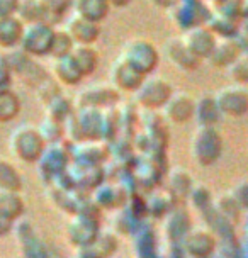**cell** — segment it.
Returning <instances> with one entry per match:
<instances>
[{"label": "cell", "mask_w": 248, "mask_h": 258, "mask_svg": "<svg viewBox=\"0 0 248 258\" xmlns=\"http://www.w3.org/2000/svg\"><path fill=\"white\" fill-rule=\"evenodd\" d=\"M191 151L199 165H213L221 156L223 138L213 126H199L191 140Z\"/></svg>", "instance_id": "1"}, {"label": "cell", "mask_w": 248, "mask_h": 258, "mask_svg": "<svg viewBox=\"0 0 248 258\" xmlns=\"http://www.w3.org/2000/svg\"><path fill=\"white\" fill-rule=\"evenodd\" d=\"M46 141L41 136L39 129L33 126H21L11 136V151L22 161L33 163L43 156Z\"/></svg>", "instance_id": "2"}, {"label": "cell", "mask_w": 248, "mask_h": 258, "mask_svg": "<svg viewBox=\"0 0 248 258\" xmlns=\"http://www.w3.org/2000/svg\"><path fill=\"white\" fill-rule=\"evenodd\" d=\"M121 58L126 63H130L135 70L143 73L145 77L153 72L160 61L158 49L155 48L153 43H150L146 39L130 41V43L124 46Z\"/></svg>", "instance_id": "3"}, {"label": "cell", "mask_w": 248, "mask_h": 258, "mask_svg": "<svg viewBox=\"0 0 248 258\" xmlns=\"http://www.w3.org/2000/svg\"><path fill=\"white\" fill-rule=\"evenodd\" d=\"M54 38V27L46 22L26 26L22 34L21 48L27 56H44L51 53V44Z\"/></svg>", "instance_id": "4"}, {"label": "cell", "mask_w": 248, "mask_h": 258, "mask_svg": "<svg viewBox=\"0 0 248 258\" xmlns=\"http://www.w3.org/2000/svg\"><path fill=\"white\" fill-rule=\"evenodd\" d=\"M173 95V89L165 78L151 77L145 78L140 89L136 90V102L141 107L153 110V109H163V105L168 102V99Z\"/></svg>", "instance_id": "5"}, {"label": "cell", "mask_w": 248, "mask_h": 258, "mask_svg": "<svg viewBox=\"0 0 248 258\" xmlns=\"http://www.w3.org/2000/svg\"><path fill=\"white\" fill-rule=\"evenodd\" d=\"M68 129L77 131V135L73 136L79 143L84 141H97L104 129V119L99 109H90V107H82L79 114H72L68 119Z\"/></svg>", "instance_id": "6"}, {"label": "cell", "mask_w": 248, "mask_h": 258, "mask_svg": "<svg viewBox=\"0 0 248 258\" xmlns=\"http://www.w3.org/2000/svg\"><path fill=\"white\" fill-rule=\"evenodd\" d=\"M182 41L197 59H204L211 56L216 43H218V38H216V32L211 27L197 24L185 29Z\"/></svg>", "instance_id": "7"}, {"label": "cell", "mask_w": 248, "mask_h": 258, "mask_svg": "<svg viewBox=\"0 0 248 258\" xmlns=\"http://www.w3.org/2000/svg\"><path fill=\"white\" fill-rule=\"evenodd\" d=\"M214 99L219 110H221V114L240 117L248 112V92L240 85L223 87L214 95Z\"/></svg>", "instance_id": "8"}, {"label": "cell", "mask_w": 248, "mask_h": 258, "mask_svg": "<svg viewBox=\"0 0 248 258\" xmlns=\"http://www.w3.org/2000/svg\"><path fill=\"white\" fill-rule=\"evenodd\" d=\"M119 100V92L116 87L107 85H94L89 89L82 90L77 95V104L79 107H90V109H102L109 107V105L116 104Z\"/></svg>", "instance_id": "9"}, {"label": "cell", "mask_w": 248, "mask_h": 258, "mask_svg": "<svg viewBox=\"0 0 248 258\" xmlns=\"http://www.w3.org/2000/svg\"><path fill=\"white\" fill-rule=\"evenodd\" d=\"M65 31L70 34L75 46H92L100 36V24H95V22L73 14L67 22Z\"/></svg>", "instance_id": "10"}, {"label": "cell", "mask_w": 248, "mask_h": 258, "mask_svg": "<svg viewBox=\"0 0 248 258\" xmlns=\"http://www.w3.org/2000/svg\"><path fill=\"white\" fill-rule=\"evenodd\" d=\"M194 109L196 100L189 94H185V92H178V94H173L170 97L168 102L163 105V116L168 121L182 124L194 117Z\"/></svg>", "instance_id": "11"}, {"label": "cell", "mask_w": 248, "mask_h": 258, "mask_svg": "<svg viewBox=\"0 0 248 258\" xmlns=\"http://www.w3.org/2000/svg\"><path fill=\"white\" fill-rule=\"evenodd\" d=\"M111 78H112V85L119 90H126V92H136L140 89V85L143 84L145 75L140 73L138 70L131 67L130 63H126L122 58H119L116 63L112 64L111 70Z\"/></svg>", "instance_id": "12"}, {"label": "cell", "mask_w": 248, "mask_h": 258, "mask_svg": "<svg viewBox=\"0 0 248 258\" xmlns=\"http://www.w3.org/2000/svg\"><path fill=\"white\" fill-rule=\"evenodd\" d=\"M72 7L75 16L95 24H100L111 11V4L107 0H72Z\"/></svg>", "instance_id": "13"}, {"label": "cell", "mask_w": 248, "mask_h": 258, "mask_svg": "<svg viewBox=\"0 0 248 258\" xmlns=\"http://www.w3.org/2000/svg\"><path fill=\"white\" fill-rule=\"evenodd\" d=\"M216 248V239L206 229H194L185 238V250L194 258H208L213 255Z\"/></svg>", "instance_id": "14"}, {"label": "cell", "mask_w": 248, "mask_h": 258, "mask_svg": "<svg viewBox=\"0 0 248 258\" xmlns=\"http://www.w3.org/2000/svg\"><path fill=\"white\" fill-rule=\"evenodd\" d=\"M241 51V44L233 38H221L216 43L213 53L208 58L214 67H229L235 59L240 56Z\"/></svg>", "instance_id": "15"}, {"label": "cell", "mask_w": 248, "mask_h": 258, "mask_svg": "<svg viewBox=\"0 0 248 258\" xmlns=\"http://www.w3.org/2000/svg\"><path fill=\"white\" fill-rule=\"evenodd\" d=\"M26 24L17 16L0 17V48H16L21 46L22 34H24Z\"/></svg>", "instance_id": "16"}, {"label": "cell", "mask_w": 248, "mask_h": 258, "mask_svg": "<svg viewBox=\"0 0 248 258\" xmlns=\"http://www.w3.org/2000/svg\"><path fill=\"white\" fill-rule=\"evenodd\" d=\"M165 49H167L168 59L175 64V67L183 68V70H194V68L199 67L201 59H197L194 54L189 51V48L183 44L182 39H178V38L170 39L167 46H165Z\"/></svg>", "instance_id": "17"}, {"label": "cell", "mask_w": 248, "mask_h": 258, "mask_svg": "<svg viewBox=\"0 0 248 258\" xmlns=\"http://www.w3.org/2000/svg\"><path fill=\"white\" fill-rule=\"evenodd\" d=\"M53 77L63 85H77L84 78V73L80 72L79 64L70 56L56 58L53 63Z\"/></svg>", "instance_id": "18"}, {"label": "cell", "mask_w": 248, "mask_h": 258, "mask_svg": "<svg viewBox=\"0 0 248 258\" xmlns=\"http://www.w3.org/2000/svg\"><path fill=\"white\" fill-rule=\"evenodd\" d=\"M221 117V110H219L218 104H216L214 95H203L196 102L194 109V119L199 126H213Z\"/></svg>", "instance_id": "19"}, {"label": "cell", "mask_w": 248, "mask_h": 258, "mask_svg": "<svg viewBox=\"0 0 248 258\" xmlns=\"http://www.w3.org/2000/svg\"><path fill=\"white\" fill-rule=\"evenodd\" d=\"M17 17H19L26 26L39 24V22H46V24L53 26L51 17L48 16V12L44 11L43 6H41L38 0H21L19 11H17Z\"/></svg>", "instance_id": "20"}, {"label": "cell", "mask_w": 248, "mask_h": 258, "mask_svg": "<svg viewBox=\"0 0 248 258\" xmlns=\"http://www.w3.org/2000/svg\"><path fill=\"white\" fill-rule=\"evenodd\" d=\"M72 58L79 64L84 77L92 75L99 67V53L92 46H75V49L72 51Z\"/></svg>", "instance_id": "21"}, {"label": "cell", "mask_w": 248, "mask_h": 258, "mask_svg": "<svg viewBox=\"0 0 248 258\" xmlns=\"http://www.w3.org/2000/svg\"><path fill=\"white\" fill-rule=\"evenodd\" d=\"M21 99L16 92L2 90L0 92V122H9L19 114Z\"/></svg>", "instance_id": "22"}, {"label": "cell", "mask_w": 248, "mask_h": 258, "mask_svg": "<svg viewBox=\"0 0 248 258\" xmlns=\"http://www.w3.org/2000/svg\"><path fill=\"white\" fill-rule=\"evenodd\" d=\"M46 110H48V117L53 119L56 122H67L72 116V104L67 97H63L61 94L56 95L54 99L49 100L46 104Z\"/></svg>", "instance_id": "23"}, {"label": "cell", "mask_w": 248, "mask_h": 258, "mask_svg": "<svg viewBox=\"0 0 248 258\" xmlns=\"http://www.w3.org/2000/svg\"><path fill=\"white\" fill-rule=\"evenodd\" d=\"M22 209H24V204H22L21 197L16 192L4 190L0 194V216L2 218L12 221L14 218L21 216Z\"/></svg>", "instance_id": "24"}, {"label": "cell", "mask_w": 248, "mask_h": 258, "mask_svg": "<svg viewBox=\"0 0 248 258\" xmlns=\"http://www.w3.org/2000/svg\"><path fill=\"white\" fill-rule=\"evenodd\" d=\"M21 175L7 160H0V188L7 192H17L21 188Z\"/></svg>", "instance_id": "25"}, {"label": "cell", "mask_w": 248, "mask_h": 258, "mask_svg": "<svg viewBox=\"0 0 248 258\" xmlns=\"http://www.w3.org/2000/svg\"><path fill=\"white\" fill-rule=\"evenodd\" d=\"M75 49V43L70 38V34L65 29H54V38L51 44V53L54 59L56 58H65L70 56L72 51Z\"/></svg>", "instance_id": "26"}, {"label": "cell", "mask_w": 248, "mask_h": 258, "mask_svg": "<svg viewBox=\"0 0 248 258\" xmlns=\"http://www.w3.org/2000/svg\"><path fill=\"white\" fill-rule=\"evenodd\" d=\"M229 78L236 84H248V53H241L235 61L228 67Z\"/></svg>", "instance_id": "27"}, {"label": "cell", "mask_w": 248, "mask_h": 258, "mask_svg": "<svg viewBox=\"0 0 248 258\" xmlns=\"http://www.w3.org/2000/svg\"><path fill=\"white\" fill-rule=\"evenodd\" d=\"M191 188H192V182H191L189 175L183 173L180 168L170 175V190L175 194V196L185 197L187 194L191 192Z\"/></svg>", "instance_id": "28"}, {"label": "cell", "mask_w": 248, "mask_h": 258, "mask_svg": "<svg viewBox=\"0 0 248 258\" xmlns=\"http://www.w3.org/2000/svg\"><path fill=\"white\" fill-rule=\"evenodd\" d=\"M63 131H65V129H63V124L53 121V119H49V117H46V121L41 124V127H39L41 136L44 138L46 143H58L61 140Z\"/></svg>", "instance_id": "29"}, {"label": "cell", "mask_w": 248, "mask_h": 258, "mask_svg": "<svg viewBox=\"0 0 248 258\" xmlns=\"http://www.w3.org/2000/svg\"><path fill=\"white\" fill-rule=\"evenodd\" d=\"M43 6V9L48 12V16L51 17V21L59 19L72 6V0H38Z\"/></svg>", "instance_id": "30"}, {"label": "cell", "mask_w": 248, "mask_h": 258, "mask_svg": "<svg viewBox=\"0 0 248 258\" xmlns=\"http://www.w3.org/2000/svg\"><path fill=\"white\" fill-rule=\"evenodd\" d=\"M12 82V67L7 58L0 56V92L11 89Z\"/></svg>", "instance_id": "31"}, {"label": "cell", "mask_w": 248, "mask_h": 258, "mask_svg": "<svg viewBox=\"0 0 248 258\" xmlns=\"http://www.w3.org/2000/svg\"><path fill=\"white\" fill-rule=\"evenodd\" d=\"M21 0H0V17L17 16Z\"/></svg>", "instance_id": "32"}, {"label": "cell", "mask_w": 248, "mask_h": 258, "mask_svg": "<svg viewBox=\"0 0 248 258\" xmlns=\"http://www.w3.org/2000/svg\"><path fill=\"white\" fill-rule=\"evenodd\" d=\"M109 4H111V7H126L130 6L133 0H107Z\"/></svg>", "instance_id": "33"}]
</instances>
